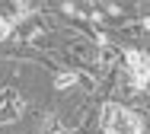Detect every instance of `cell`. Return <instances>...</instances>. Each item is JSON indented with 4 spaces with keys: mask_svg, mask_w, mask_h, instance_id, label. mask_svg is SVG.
I'll return each mask as SVG.
<instances>
[{
    "mask_svg": "<svg viewBox=\"0 0 150 134\" xmlns=\"http://www.w3.org/2000/svg\"><path fill=\"white\" fill-rule=\"evenodd\" d=\"M102 125H105L109 134H141V115L125 109V105L109 102L102 109Z\"/></svg>",
    "mask_w": 150,
    "mask_h": 134,
    "instance_id": "1",
    "label": "cell"
},
{
    "mask_svg": "<svg viewBox=\"0 0 150 134\" xmlns=\"http://www.w3.org/2000/svg\"><path fill=\"white\" fill-rule=\"evenodd\" d=\"M10 29H13V23H10V19H0V42H6Z\"/></svg>",
    "mask_w": 150,
    "mask_h": 134,
    "instance_id": "5",
    "label": "cell"
},
{
    "mask_svg": "<svg viewBox=\"0 0 150 134\" xmlns=\"http://www.w3.org/2000/svg\"><path fill=\"white\" fill-rule=\"evenodd\" d=\"M26 112V102L16 90H0V125H13L19 121Z\"/></svg>",
    "mask_w": 150,
    "mask_h": 134,
    "instance_id": "3",
    "label": "cell"
},
{
    "mask_svg": "<svg viewBox=\"0 0 150 134\" xmlns=\"http://www.w3.org/2000/svg\"><path fill=\"white\" fill-rule=\"evenodd\" d=\"M125 61H128V73H131V86L134 90H147L150 86V54H144V51H128Z\"/></svg>",
    "mask_w": 150,
    "mask_h": 134,
    "instance_id": "2",
    "label": "cell"
},
{
    "mask_svg": "<svg viewBox=\"0 0 150 134\" xmlns=\"http://www.w3.org/2000/svg\"><path fill=\"white\" fill-rule=\"evenodd\" d=\"M61 134H67V131H61Z\"/></svg>",
    "mask_w": 150,
    "mask_h": 134,
    "instance_id": "8",
    "label": "cell"
},
{
    "mask_svg": "<svg viewBox=\"0 0 150 134\" xmlns=\"http://www.w3.org/2000/svg\"><path fill=\"white\" fill-rule=\"evenodd\" d=\"M144 29H150V16H147V19H144Z\"/></svg>",
    "mask_w": 150,
    "mask_h": 134,
    "instance_id": "7",
    "label": "cell"
},
{
    "mask_svg": "<svg viewBox=\"0 0 150 134\" xmlns=\"http://www.w3.org/2000/svg\"><path fill=\"white\" fill-rule=\"evenodd\" d=\"M74 83H77V73H70V70H67V73H58V77H54V90H70Z\"/></svg>",
    "mask_w": 150,
    "mask_h": 134,
    "instance_id": "4",
    "label": "cell"
},
{
    "mask_svg": "<svg viewBox=\"0 0 150 134\" xmlns=\"http://www.w3.org/2000/svg\"><path fill=\"white\" fill-rule=\"evenodd\" d=\"M99 61L112 64V61H115V51H112V48H102V51H99Z\"/></svg>",
    "mask_w": 150,
    "mask_h": 134,
    "instance_id": "6",
    "label": "cell"
}]
</instances>
